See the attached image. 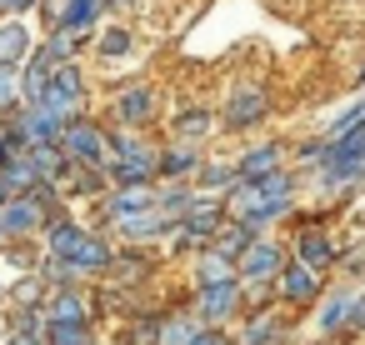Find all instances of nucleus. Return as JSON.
Wrapping results in <instances>:
<instances>
[{"mask_svg":"<svg viewBox=\"0 0 365 345\" xmlns=\"http://www.w3.org/2000/svg\"><path fill=\"white\" fill-rule=\"evenodd\" d=\"M290 190H295V180L285 175V170H275V175H265V180H255V185H235V195H230V210H235V220H250V225H265V220H275L280 210H290Z\"/></svg>","mask_w":365,"mask_h":345,"instance_id":"obj_1","label":"nucleus"},{"mask_svg":"<svg viewBox=\"0 0 365 345\" xmlns=\"http://www.w3.org/2000/svg\"><path fill=\"white\" fill-rule=\"evenodd\" d=\"M155 170H160L155 150H145V145L130 140V135H115V145H110V175H115L120 185H150Z\"/></svg>","mask_w":365,"mask_h":345,"instance_id":"obj_2","label":"nucleus"},{"mask_svg":"<svg viewBox=\"0 0 365 345\" xmlns=\"http://www.w3.org/2000/svg\"><path fill=\"white\" fill-rule=\"evenodd\" d=\"M61 150H66V160L91 165V170H101V165L110 160V140H106V130H96V125H86V120H71V125L61 130Z\"/></svg>","mask_w":365,"mask_h":345,"instance_id":"obj_3","label":"nucleus"},{"mask_svg":"<svg viewBox=\"0 0 365 345\" xmlns=\"http://www.w3.org/2000/svg\"><path fill=\"white\" fill-rule=\"evenodd\" d=\"M235 270H240L245 280H280V275H285V250H280L275 240H255V245L235 260Z\"/></svg>","mask_w":365,"mask_h":345,"instance_id":"obj_4","label":"nucleus"},{"mask_svg":"<svg viewBox=\"0 0 365 345\" xmlns=\"http://www.w3.org/2000/svg\"><path fill=\"white\" fill-rule=\"evenodd\" d=\"M41 220H46V205L36 195H11L6 210H0V230L6 235H31V230H41Z\"/></svg>","mask_w":365,"mask_h":345,"instance_id":"obj_5","label":"nucleus"},{"mask_svg":"<svg viewBox=\"0 0 365 345\" xmlns=\"http://www.w3.org/2000/svg\"><path fill=\"white\" fill-rule=\"evenodd\" d=\"M265 110H270L265 91H230V101H225V125H230V130H250V125L265 120Z\"/></svg>","mask_w":365,"mask_h":345,"instance_id":"obj_6","label":"nucleus"},{"mask_svg":"<svg viewBox=\"0 0 365 345\" xmlns=\"http://www.w3.org/2000/svg\"><path fill=\"white\" fill-rule=\"evenodd\" d=\"M240 310V280H225V285H205L195 295V315L200 320H230Z\"/></svg>","mask_w":365,"mask_h":345,"instance_id":"obj_7","label":"nucleus"},{"mask_svg":"<svg viewBox=\"0 0 365 345\" xmlns=\"http://www.w3.org/2000/svg\"><path fill=\"white\" fill-rule=\"evenodd\" d=\"M220 200H205V195H195L190 205H185V215H180V230H185V240H210L215 230H220Z\"/></svg>","mask_w":365,"mask_h":345,"instance_id":"obj_8","label":"nucleus"},{"mask_svg":"<svg viewBox=\"0 0 365 345\" xmlns=\"http://www.w3.org/2000/svg\"><path fill=\"white\" fill-rule=\"evenodd\" d=\"M110 220H115V230H120L125 240H155V235L170 230V215H165L160 205H150V210H130V215H110Z\"/></svg>","mask_w":365,"mask_h":345,"instance_id":"obj_9","label":"nucleus"},{"mask_svg":"<svg viewBox=\"0 0 365 345\" xmlns=\"http://www.w3.org/2000/svg\"><path fill=\"white\" fill-rule=\"evenodd\" d=\"M275 170H280V145H255V150H245L240 165H235V175H240L245 185H255V180H265V175H275Z\"/></svg>","mask_w":365,"mask_h":345,"instance_id":"obj_10","label":"nucleus"},{"mask_svg":"<svg viewBox=\"0 0 365 345\" xmlns=\"http://www.w3.org/2000/svg\"><path fill=\"white\" fill-rule=\"evenodd\" d=\"M91 240V230L86 225H76V220H56L51 225V255L56 260H76V250Z\"/></svg>","mask_w":365,"mask_h":345,"instance_id":"obj_11","label":"nucleus"},{"mask_svg":"<svg viewBox=\"0 0 365 345\" xmlns=\"http://www.w3.org/2000/svg\"><path fill=\"white\" fill-rule=\"evenodd\" d=\"M295 250H300V265H310V270H325V265L335 260V245H330L325 230H300Z\"/></svg>","mask_w":365,"mask_h":345,"instance_id":"obj_12","label":"nucleus"},{"mask_svg":"<svg viewBox=\"0 0 365 345\" xmlns=\"http://www.w3.org/2000/svg\"><path fill=\"white\" fill-rule=\"evenodd\" d=\"M315 290H320V270H310V265H300V260L280 275V295H285V300H295V305H300V300H310Z\"/></svg>","mask_w":365,"mask_h":345,"instance_id":"obj_13","label":"nucleus"},{"mask_svg":"<svg viewBox=\"0 0 365 345\" xmlns=\"http://www.w3.org/2000/svg\"><path fill=\"white\" fill-rule=\"evenodd\" d=\"M150 110H155V96H150L145 86H135V91H125V96L115 101V115H120L125 125H145Z\"/></svg>","mask_w":365,"mask_h":345,"instance_id":"obj_14","label":"nucleus"},{"mask_svg":"<svg viewBox=\"0 0 365 345\" xmlns=\"http://www.w3.org/2000/svg\"><path fill=\"white\" fill-rule=\"evenodd\" d=\"M26 51H31V31H26L21 21L0 26V66H21V61H26Z\"/></svg>","mask_w":365,"mask_h":345,"instance_id":"obj_15","label":"nucleus"},{"mask_svg":"<svg viewBox=\"0 0 365 345\" xmlns=\"http://www.w3.org/2000/svg\"><path fill=\"white\" fill-rule=\"evenodd\" d=\"M235 275H240L235 260H225L220 250H210V255L195 260V280H200V290H205V285H225V280H235Z\"/></svg>","mask_w":365,"mask_h":345,"instance_id":"obj_16","label":"nucleus"},{"mask_svg":"<svg viewBox=\"0 0 365 345\" xmlns=\"http://www.w3.org/2000/svg\"><path fill=\"white\" fill-rule=\"evenodd\" d=\"M96 11H101V0H66V11H61L56 31H66V36H81V31L96 21Z\"/></svg>","mask_w":365,"mask_h":345,"instance_id":"obj_17","label":"nucleus"},{"mask_svg":"<svg viewBox=\"0 0 365 345\" xmlns=\"http://www.w3.org/2000/svg\"><path fill=\"white\" fill-rule=\"evenodd\" d=\"M250 245H255V225H250V220H235V225H225V235H220L215 250H220L225 260H240Z\"/></svg>","mask_w":365,"mask_h":345,"instance_id":"obj_18","label":"nucleus"},{"mask_svg":"<svg viewBox=\"0 0 365 345\" xmlns=\"http://www.w3.org/2000/svg\"><path fill=\"white\" fill-rule=\"evenodd\" d=\"M350 305H355V295H350V290L330 295V300H325V310L315 315V330H325V335H330V330H345V315H350Z\"/></svg>","mask_w":365,"mask_h":345,"instance_id":"obj_19","label":"nucleus"},{"mask_svg":"<svg viewBox=\"0 0 365 345\" xmlns=\"http://www.w3.org/2000/svg\"><path fill=\"white\" fill-rule=\"evenodd\" d=\"M76 320H86V295L61 290V295L51 300V325H76Z\"/></svg>","mask_w":365,"mask_h":345,"instance_id":"obj_20","label":"nucleus"},{"mask_svg":"<svg viewBox=\"0 0 365 345\" xmlns=\"http://www.w3.org/2000/svg\"><path fill=\"white\" fill-rule=\"evenodd\" d=\"M200 335V325L190 320V315H180V320H165V325H155V345H190Z\"/></svg>","mask_w":365,"mask_h":345,"instance_id":"obj_21","label":"nucleus"},{"mask_svg":"<svg viewBox=\"0 0 365 345\" xmlns=\"http://www.w3.org/2000/svg\"><path fill=\"white\" fill-rule=\"evenodd\" d=\"M150 205H155L150 185H125V190L110 200V215H130V210H150Z\"/></svg>","mask_w":365,"mask_h":345,"instance_id":"obj_22","label":"nucleus"},{"mask_svg":"<svg viewBox=\"0 0 365 345\" xmlns=\"http://www.w3.org/2000/svg\"><path fill=\"white\" fill-rule=\"evenodd\" d=\"M46 345H96V335H91L86 320H76V325H51L46 330Z\"/></svg>","mask_w":365,"mask_h":345,"instance_id":"obj_23","label":"nucleus"},{"mask_svg":"<svg viewBox=\"0 0 365 345\" xmlns=\"http://www.w3.org/2000/svg\"><path fill=\"white\" fill-rule=\"evenodd\" d=\"M195 165H200V160H195V150H190V145H175L170 155H160V170H165V175H190Z\"/></svg>","mask_w":365,"mask_h":345,"instance_id":"obj_24","label":"nucleus"},{"mask_svg":"<svg viewBox=\"0 0 365 345\" xmlns=\"http://www.w3.org/2000/svg\"><path fill=\"white\" fill-rule=\"evenodd\" d=\"M51 86H56V91H66V96H76V101L86 96V86H81V71H76V66H56Z\"/></svg>","mask_w":365,"mask_h":345,"instance_id":"obj_25","label":"nucleus"},{"mask_svg":"<svg viewBox=\"0 0 365 345\" xmlns=\"http://www.w3.org/2000/svg\"><path fill=\"white\" fill-rule=\"evenodd\" d=\"M21 101V81H16V66H0V110H11Z\"/></svg>","mask_w":365,"mask_h":345,"instance_id":"obj_26","label":"nucleus"},{"mask_svg":"<svg viewBox=\"0 0 365 345\" xmlns=\"http://www.w3.org/2000/svg\"><path fill=\"white\" fill-rule=\"evenodd\" d=\"M270 335H275V315H260V320L240 335V345H270Z\"/></svg>","mask_w":365,"mask_h":345,"instance_id":"obj_27","label":"nucleus"},{"mask_svg":"<svg viewBox=\"0 0 365 345\" xmlns=\"http://www.w3.org/2000/svg\"><path fill=\"white\" fill-rule=\"evenodd\" d=\"M200 185H205V190H220V185H240V175H235L230 165H210V170L200 175Z\"/></svg>","mask_w":365,"mask_h":345,"instance_id":"obj_28","label":"nucleus"},{"mask_svg":"<svg viewBox=\"0 0 365 345\" xmlns=\"http://www.w3.org/2000/svg\"><path fill=\"white\" fill-rule=\"evenodd\" d=\"M130 51V31H106L101 36V56H125Z\"/></svg>","mask_w":365,"mask_h":345,"instance_id":"obj_29","label":"nucleus"},{"mask_svg":"<svg viewBox=\"0 0 365 345\" xmlns=\"http://www.w3.org/2000/svg\"><path fill=\"white\" fill-rule=\"evenodd\" d=\"M175 130H180V135H205V130H210V115H205V110H190V115L175 120Z\"/></svg>","mask_w":365,"mask_h":345,"instance_id":"obj_30","label":"nucleus"},{"mask_svg":"<svg viewBox=\"0 0 365 345\" xmlns=\"http://www.w3.org/2000/svg\"><path fill=\"white\" fill-rule=\"evenodd\" d=\"M345 330H365V295H355V305L345 315Z\"/></svg>","mask_w":365,"mask_h":345,"instance_id":"obj_31","label":"nucleus"},{"mask_svg":"<svg viewBox=\"0 0 365 345\" xmlns=\"http://www.w3.org/2000/svg\"><path fill=\"white\" fill-rule=\"evenodd\" d=\"M11 345H46V335H41V330H16Z\"/></svg>","mask_w":365,"mask_h":345,"instance_id":"obj_32","label":"nucleus"},{"mask_svg":"<svg viewBox=\"0 0 365 345\" xmlns=\"http://www.w3.org/2000/svg\"><path fill=\"white\" fill-rule=\"evenodd\" d=\"M190 345H230V340H225V335H220V330H200V335H195V340H190Z\"/></svg>","mask_w":365,"mask_h":345,"instance_id":"obj_33","label":"nucleus"},{"mask_svg":"<svg viewBox=\"0 0 365 345\" xmlns=\"http://www.w3.org/2000/svg\"><path fill=\"white\" fill-rule=\"evenodd\" d=\"M36 0H0V11H31Z\"/></svg>","mask_w":365,"mask_h":345,"instance_id":"obj_34","label":"nucleus"},{"mask_svg":"<svg viewBox=\"0 0 365 345\" xmlns=\"http://www.w3.org/2000/svg\"><path fill=\"white\" fill-rule=\"evenodd\" d=\"M6 200H11V185H6V175H0V210H6Z\"/></svg>","mask_w":365,"mask_h":345,"instance_id":"obj_35","label":"nucleus"},{"mask_svg":"<svg viewBox=\"0 0 365 345\" xmlns=\"http://www.w3.org/2000/svg\"><path fill=\"white\" fill-rule=\"evenodd\" d=\"M120 6H130V0H120Z\"/></svg>","mask_w":365,"mask_h":345,"instance_id":"obj_36","label":"nucleus"},{"mask_svg":"<svg viewBox=\"0 0 365 345\" xmlns=\"http://www.w3.org/2000/svg\"><path fill=\"white\" fill-rule=\"evenodd\" d=\"M0 240H6V230H0Z\"/></svg>","mask_w":365,"mask_h":345,"instance_id":"obj_37","label":"nucleus"},{"mask_svg":"<svg viewBox=\"0 0 365 345\" xmlns=\"http://www.w3.org/2000/svg\"><path fill=\"white\" fill-rule=\"evenodd\" d=\"M360 81H365V71H360Z\"/></svg>","mask_w":365,"mask_h":345,"instance_id":"obj_38","label":"nucleus"},{"mask_svg":"<svg viewBox=\"0 0 365 345\" xmlns=\"http://www.w3.org/2000/svg\"><path fill=\"white\" fill-rule=\"evenodd\" d=\"M0 135H6V130H0Z\"/></svg>","mask_w":365,"mask_h":345,"instance_id":"obj_39","label":"nucleus"}]
</instances>
